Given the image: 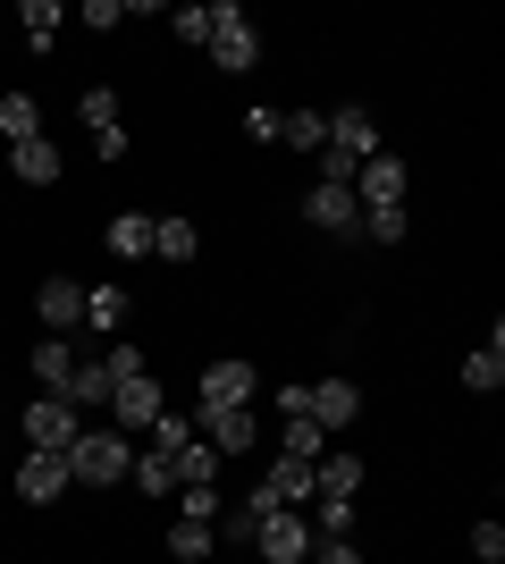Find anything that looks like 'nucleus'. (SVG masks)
I'll return each mask as SVG.
<instances>
[{"label":"nucleus","mask_w":505,"mask_h":564,"mask_svg":"<svg viewBox=\"0 0 505 564\" xmlns=\"http://www.w3.org/2000/svg\"><path fill=\"white\" fill-rule=\"evenodd\" d=\"M202 51H211L228 76H244L253 59H262V34H253V18H244V9H211V43H202Z\"/></svg>","instance_id":"20e7f679"},{"label":"nucleus","mask_w":505,"mask_h":564,"mask_svg":"<svg viewBox=\"0 0 505 564\" xmlns=\"http://www.w3.org/2000/svg\"><path fill=\"white\" fill-rule=\"evenodd\" d=\"M253 547H262L270 564H304V556H312V522H304V514H262Z\"/></svg>","instance_id":"0eeeda50"},{"label":"nucleus","mask_w":505,"mask_h":564,"mask_svg":"<svg viewBox=\"0 0 505 564\" xmlns=\"http://www.w3.org/2000/svg\"><path fill=\"white\" fill-rule=\"evenodd\" d=\"M0 135H9V143H34V135H43V110H34V94H0Z\"/></svg>","instance_id":"aec40b11"},{"label":"nucleus","mask_w":505,"mask_h":564,"mask_svg":"<svg viewBox=\"0 0 505 564\" xmlns=\"http://www.w3.org/2000/svg\"><path fill=\"white\" fill-rule=\"evenodd\" d=\"M25 362H34V379H43V397H59V388L76 379V354H68V337H43V346L25 354Z\"/></svg>","instance_id":"2eb2a0df"},{"label":"nucleus","mask_w":505,"mask_h":564,"mask_svg":"<svg viewBox=\"0 0 505 564\" xmlns=\"http://www.w3.org/2000/svg\"><path fill=\"white\" fill-rule=\"evenodd\" d=\"M312 540H354V497H312Z\"/></svg>","instance_id":"5701e85b"},{"label":"nucleus","mask_w":505,"mask_h":564,"mask_svg":"<svg viewBox=\"0 0 505 564\" xmlns=\"http://www.w3.org/2000/svg\"><path fill=\"white\" fill-rule=\"evenodd\" d=\"M405 228H413L405 212H362V236H371V245H405Z\"/></svg>","instance_id":"2f4dec72"},{"label":"nucleus","mask_w":505,"mask_h":564,"mask_svg":"<svg viewBox=\"0 0 505 564\" xmlns=\"http://www.w3.org/2000/svg\"><path fill=\"white\" fill-rule=\"evenodd\" d=\"M472 564H505V522H472Z\"/></svg>","instance_id":"72a5a7b5"},{"label":"nucleus","mask_w":505,"mask_h":564,"mask_svg":"<svg viewBox=\"0 0 505 564\" xmlns=\"http://www.w3.org/2000/svg\"><path fill=\"white\" fill-rule=\"evenodd\" d=\"M85 321H94V329H119L127 321V286H85Z\"/></svg>","instance_id":"cd10ccee"},{"label":"nucleus","mask_w":505,"mask_h":564,"mask_svg":"<svg viewBox=\"0 0 505 564\" xmlns=\"http://www.w3.org/2000/svg\"><path fill=\"white\" fill-rule=\"evenodd\" d=\"M18 25L34 34V43H51V25H59V0H25V9H18Z\"/></svg>","instance_id":"f704fd0d"},{"label":"nucleus","mask_w":505,"mask_h":564,"mask_svg":"<svg viewBox=\"0 0 505 564\" xmlns=\"http://www.w3.org/2000/svg\"><path fill=\"white\" fill-rule=\"evenodd\" d=\"M312 564H362L354 540H312Z\"/></svg>","instance_id":"58836bf2"},{"label":"nucleus","mask_w":505,"mask_h":564,"mask_svg":"<svg viewBox=\"0 0 505 564\" xmlns=\"http://www.w3.org/2000/svg\"><path fill=\"white\" fill-rule=\"evenodd\" d=\"M59 404H76V413H94V404H110V371H101V362H76V379L59 388Z\"/></svg>","instance_id":"6ab92c4d"},{"label":"nucleus","mask_w":505,"mask_h":564,"mask_svg":"<svg viewBox=\"0 0 505 564\" xmlns=\"http://www.w3.org/2000/svg\"><path fill=\"white\" fill-rule=\"evenodd\" d=\"M152 253H161V261H194V253H202L194 219H152Z\"/></svg>","instance_id":"412c9836"},{"label":"nucleus","mask_w":505,"mask_h":564,"mask_svg":"<svg viewBox=\"0 0 505 564\" xmlns=\"http://www.w3.org/2000/svg\"><path fill=\"white\" fill-rule=\"evenodd\" d=\"M168 34L177 43H211V9H168Z\"/></svg>","instance_id":"473e14b6"},{"label":"nucleus","mask_w":505,"mask_h":564,"mask_svg":"<svg viewBox=\"0 0 505 564\" xmlns=\"http://www.w3.org/2000/svg\"><path fill=\"white\" fill-rule=\"evenodd\" d=\"M101 371H110V388H119V379L152 371V354H144V346H110V354H101Z\"/></svg>","instance_id":"7c9ffc66"},{"label":"nucleus","mask_w":505,"mask_h":564,"mask_svg":"<svg viewBox=\"0 0 505 564\" xmlns=\"http://www.w3.org/2000/svg\"><path fill=\"white\" fill-rule=\"evenodd\" d=\"M168 556L202 564V556H211V522H186V514H177V522H168Z\"/></svg>","instance_id":"bb28decb"},{"label":"nucleus","mask_w":505,"mask_h":564,"mask_svg":"<svg viewBox=\"0 0 505 564\" xmlns=\"http://www.w3.org/2000/svg\"><path fill=\"white\" fill-rule=\"evenodd\" d=\"M9 152H18V186H51V177L68 169V161H59V143H51V135H34V143H9Z\"/></svg>","instance_id":"4468645a"},{"label":"nucleus","mask_w":505,"mask_h":564,"mask_svg":"<svg viewBox=\"0 0 505 564\" xmlns=\"http://www.w3.org/2000/svg\"><path fill=\"white\" fill-rule=\"evenodd\" d=\"M177 514H186V522H211L219 514V489H177Z\"/></svg>","instance_id":"c9c22d12"},{"label":"nucleus","mask_w":505,"mask_h":564,"mask_svg":"<svg viewBox=\"0 0 505 564\" xmlns=\"http://www.w3.org/2000/svg\"><path fill=\"white\" fill-rule=\"evenodd\" d=\"M177 447H194V422L186 413H161L152 422V455H177Z\"/></svg>","instance_id":"c756f323"},{"label":"nucleus","mask_w":505,"mask_h":564,"mask_svg":"<svg viewBox=\"0 0 505 564\" xmlns=\"http://www.w3.org/2000/svg\"><path fill=\"white\" fill-rule=\"evenodd\" d=\"M262 397V371L253 362H211L202 371V404H253Z\"/></svg>","instance_id":"9b49d317"},{"label":"nucleus","mask_w":505,"mask_h":564,"mask_svg":"<svg viewBox=\"0 0 505 564\" xmlns=\"http://www.w3.org/2000/svg\"><path fill=\"white\" fill-rule=\"evenodd\" d=\"M278 413H287V422H304V413H312V388H304V379H287V388H278Z\"/></svg>","instance_id":"e433bc0d"},{"label":"nucleus","mask_w":505,"mask_h":564,"mask_svg":"<svg viewBox=\"0 0 505 564\" xmlns=\"http://www.w3.org/2000/svg\"><path fill=\"white\" fill-rule=\"evenodd\" d=\"M194 438L211 455H244V447H262V422H253V404H202Z\"/></svg>","instance_id":"7ed1b4c3"},{"label":"nucleus","mask_w":505,"mask_h":564,"mask_svg":"<svg viewBox=\"0 0 505 564\" xmlns=\"http://www.w3.org/2000/svg\"><path fill=\"white\" fill-rule=\"evenodd\" d=\"M59 489H68V455H25L18 464V497L25 506H51Z\"/></svg>","instance_id":"f8f14e48"},{"label":"nucleus","mask_w":505,"mask_h":564,"mask_svg":"<svg viewBox=\"0 0 505 564\" xmlns=\"http://www.w3.org/2000/svg\"><path fill=\"white\" fill-rule=\"evenodd\" d=\"M34 312H43L51 337H68L76 321H85V286H76V279H43V286H34Z\"/></svg>","instance_id":"9d476101"},{"label":"nucleus","mask_w":505,"mask_h":564,"mask_svg":"<svg viewBox=\"0 0 505 564\" xmlns=\"http://www.w3.org/2000/svg\"><path fill=\"white\" fill-rule=\"evenodd\" d=\"M76 118H85L94 135H101V127H127V118H119V94H110V85H85V94H76Z\"/></svg>","instance_id":"a878e982"},{"label":"nucleus","mask_w":505,"mask_h":564,"mask_svg":"<svg viewBox=\"0 0 505 564\" xmlns=\"http://www.w3.org/2000/svg\"><path fill=\"white\" fill-rule=\"evenodd\" d=\"M253 531H262V506H253V497H237V506L219 514V540H228V547H253Z\"/></svg>","instance_id":"c85d7f7f"},{"label":"nucleus","mask_w":505,"mask_h":564,"mask_svg":"<svg viewBox=\"0 0 505 564\" xmlns=\"http://www.w3.org/2000/svg\"><path fill=\"white\" fill-rule=\"evenodd\" d=\"M127 480H135L144 497H177V464H168V455H152V447L127 464Z\"/></svg>","instance_id":"4be33fe9"},{"label":"nucleus","mask_w":505,"mask_h":564,"mask_svg":"<svg viewBox=\"0 0 505 564\" xmlns=\"http://www.w3.org/2000/svg\"><path fill=\"white\" fill-rule=\"evenodd\" d=\"M127 464H135L127 430H85V438L68 447V480H85V489H119Z\"/></svg>","instance_id":"f257e3e1"},{"label":"nucleus","mask_w":505,"mask_h":564,"mask_svg":"<svg viewBox=\"0 0 505 564\" xmlns=\"http://www.w3.org/2000/svg\"><path fill=\"white\" fill-rule=\"evenodd\" d=\"M362 489V455H320L312 464V497H354Z\"/></svg>","instance_id":"f3484780"},{"label":"nucleus","mask_w":505,"mask_h":564,"mask_svg":"<svg viewBox=\"0 0 505 564\" xmlns=\"http://www.w3.org/2000/svg\"><path fill=\"white\" fill-rule=\"evenodd\" d=\"M101 236H110V253H119V261H144L152 253V212H119Z\"/></svg>","instance_id":"dca6fc26"},{"label":"nucleus","mask_w":505,"mask_h":564,"mask_svg":"<svg viewBox=\"0 0 505 564\" xmlns=\"http://www.w3.org/2000/svg\"><path fill=\"white\" fill-rule=\"evenodd\" d=\"M110 413H119V430H152L168 413V404H161V379H152V371L119 379V388H110Z\"/></svg>","instance_id":"423d86ee"},{"label":"nucleus","mask_w":505,"mask_h":564,"mask_svg":"<svg viewBox=\"0 0 505 564\" xmlns=\"http://www.w3.org/2000/svg\"><path fill=\"white\" fill-rule=\"evenodd\" d=\"M304 219H312V228H329V236H354V228H362V203H354V186H320V177H312Z\"/></svg>","instance_id":"6e6552de"},{"label":"nucleus","mask_w":505,"mask_h":564,"mask_svg":"<svg viewBox=\"0 0 505 564\" xmlns=\"http://www.w3.org/2000/svg\"><path fill=\"white\" fill-rule=\"evenodd\" d=\"M85 25H94V34H110V25H127V0H94V9H85Z\"/></svg>","instance_id":"4c0bfd02"},{"label":"nucleus","mask_w":505,"mask_h":564,"mask_svg":"<svg viewBox=\"0 0 505 564\" xmlns=\"http://www.w3.org/2000/svg\"><path fill=\"white\" fill-rule=\"evenodd\" d=\"M405 161H387V152H371V161L354 169V203L362 212H405Z\"/></svg>","instance_id":"39448f33"},{"label":"nucleus","mask_w":505,"mask_h":564,"mask_svg":"<svg viewBox=\"0 0 505 564\" xmlns=\"http://www.w3.org/2000/svg\"><path fill=\"white\" fill-rule=\"evenodd\" d=\"M329 152L337 161H371V152H380V127H371V110H329Z\"/></svg>","instance_id":"1a4fd4ad"},{"label":"nucleus","mask_w":505,"mask_h":564,"mask_svg":"<svg viewBox=\"0 0 505 564\" xmlns=\"http://www.w3.org/2000/svg\"><path fill=\"white\" fill-rule=\"evenodd\" d=\"M278 135H287L295 152H312V161H320V152H329V110H287V118H278Z\"/></svg>","instance_id":"a211bd4d"},{"label":"nucleus","mask_w":505,"mask_h":564,"mask_svg":"<svg viewBox=\"0 0 505 564\" xmlns=\"http://www.w3.org/2000/svg\"><path fill=\"white\" fill-rule=\"evenodd\" d=\"M168 464H177V489H211V471H219V455L202 447V438H194V447H177V455H168Z\"/></svg>","instance_id":"393cba45"},{"label":"nucleus","mask_w":505,"mask_h":564,"mask_svg":"<svg viewBox=\"0 0 505 564\" xmlns=\"http://www.w3.org/2000/svg\"><path fill=\"white\" fill-rule=\"evenodd\" d=\"M463 388H472V397H497V388H505V346L472 354V362H463Z\"/></svg>","instance_id":"b1692460"},{"label":"nucleus","mask_w":505,"mask_h":564,"mask_svg":"<svg viewBox=\"0 0 505 564\" xmlns=\"http://www.w3.org/2000/svg\"><path fill=\"white\" fill-rule=\"evenodd\" d=\"M354 413H362L354 379H320V388H312V422L320 430H354Z\"/></svg>","instance_id":"ddd939ff"},{"label":"nucleus","mask_w":505,"mask_h":564,"mask_svg":"<svg viewBox=\"0 0 505 564\" xmlns=\"http://www.w3.org/2000/svg\"><path fill=\"white\" fill-rule=\"evenodd\" d=\"M18 430H25V455H68L76 438H85V413H76V404H59V397H34Z\"/></svg>","instance_id":"f03ea898"}]
</instances>
